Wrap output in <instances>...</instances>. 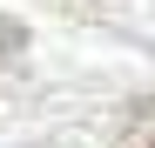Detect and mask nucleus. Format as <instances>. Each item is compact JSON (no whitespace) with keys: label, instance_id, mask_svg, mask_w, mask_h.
Instances as JSON below:
<instances>
[{"label":"nucleus","instance_id":"f257e3e1","mask_svg":"<svg viewBox=\"0 0 155 148\" xmlns=\"http://www.w3.org/2000/svg\"><path fill=\"white\" fill-rule=\"evenodd\" d=\"M115 148H155V101H135V108H128Z\"/></svg>","mask_w":155,"mask_h":148},{"label":"nucleus","instance_id":"f03ea898","mask_svg":"<svg viewBox=\"0 0 155 148\" xmlns=\"http://www.w3.org/2000/svg\"><path fill=\"white\" fill-rule=\"evenodd\" d=\"M20 47H27V34H20L14 20H0V54H20Z\"/></svg>","mask_w":155,"mask_h":148}]
</instances>
